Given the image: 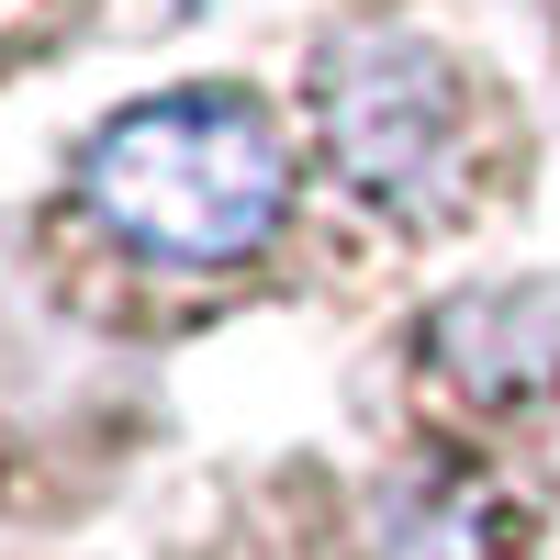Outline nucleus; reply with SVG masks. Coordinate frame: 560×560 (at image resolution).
<instances>
[{"label":"nucleus","instance_id":"nucleus-1","mask_svg":"<svg viewBox=\"0 0 560 560\" xmlns=\"http://www.w3.org/2000/svg\"><path fill=\"white\" fill-rule=\"evenodd\" d=\"M79 202L147 258L236 269L292 213V147L269 135L247 90L191 79V90H158V102H124L113 124H90Z\"/></svg>","mask_w":560,"mask_h":560},{"label":"nucleus","instance_id":"nucleus-2","mask_svg":"<svg viewBox=\"0 0 560 560\" xmlns=\"http://www.w3.org/2000/svg\"><path fill=\"white\" fill-rule=\"evenodd\" d=\"M314 113H325V147L359 179L382 213L427 224L459 168H471V113H459V68L438 57L427 34L404 23H359L314 57Z\"/></svg>","mask_w":560,"mask_h":560}]
</instances>
